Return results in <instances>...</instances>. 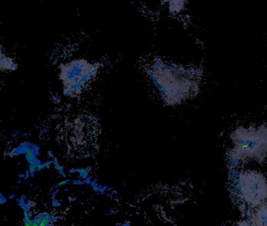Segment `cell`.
<instances>
[{
  "label": "cell",
  "instance_id": "cell-1",
  "mask_svg": "<svg viewBox=\"0 0 267 226\" xmlns=\"http://www.w3.org/2000/svg\"><path fill=\"white\" fill-rule=\"evenodd\" d=\"M160 69L158 83L169 104H178L197 95L201 69L166 64H162Z\"/></svg>",
  "mask_w": 267,
  "mask_h": 226
},
{
  "label": "cell",
  "instance_id": "cell-2",
  "mask_svg": "<svg viewBox=\"0 0 267 226\" xmlns=\"http://www.w3.org/2000/svg\"><path fill=\"white\" fill-rule=\"evenodd\" d=\"M232 157L239 161L262 163L267 158V125L239 126L231 133Z\"/></svg>",
  "mask_w": 267,
  "mask_h": 226
},
{
  "label": "cell",
  "instance_id": "cell-3",
  "mask_svg": "<svg viewBox=\"0 0 267 226\" xmlns=\"http://www.w3.org/2000/svg\"><path fill=\"white\" fill-rule=\"evenodd\" d=\"M239 194L245 204L256 208L267 202V179L264 174L253 170L242 171L237 178Z\"/></svg>",
  "mask_w": 267,
  "mask_h": 226
},
{
  "label": "cell",
  "instance_id": "cell-4",
  "mask_svg": "<svg viewBox=\"0 0 267 226\" xmlns=\"http://www.w3.org/2000/svg\"><path fill=\"white\" fill-rule=\"evenodd\" d=\"M249 223L250 226H267V202L254 208Z\"/></svg>",
  "mask_w": 267,
  "mask_h": 226
},
{
  "label": "cell",
  "instance_id": "cell-5",
  "mask_svg": "<svg viewBox=\"0 0 267 226\" xmlns=\"http://www.w3.org/2000/svg\"><path fill=\"white\" fill-rule=\"evenodd\" d=\"M17 203L21 209L24 210L26 208V203L24 200H22L21 199H17Z\"/></svg>",
  "mask_w": 267,
  "mask_h": 226
},
{
  "label": "cell",
  "instance_id": "cell-6",
  "mask_svg": "<svg viewBox=\"0 0 267 226\" xmlns=\"http://www.w3.org/2000/svg\"><path fill=\"white\" fill-rule=\"evenodd\" d=\"M6 203V198L4 197L2 193H0V204L1 205H3L4 204Z\"/></svg>",
  "mask_w": 267,
  "mask_h": 226
},
{
  "label": "cell",
  "instance_id": "cell-7",
  "mask_svg": "<svg viewBox=\"0 0 267 226\" xmlns=\"http://www.w3.org/2000/svg\"><path fill=\"white\" fill-rule=\"evenodd\" d=\"M52 204H53V206L55 207V208H58V207L61 206V204H60L57 200H56L55 199L53 200V203H52Z\"/></svg>",
  "mask_w": 267,
  "mask_h": 226
},
{
  "label": "cell",
  "instance_id": "cell-8",
  "mask_svg": "<svg viewBox=\"0 0 267 226\" xmlns=\"http://www.w3.org/2000/svg\"><path fill=\"white\" fill-rule=\"evenodd\" d=\"M69 182V180H65V181H63V182H60V183L57 185V187H61V186H65V185H66V184Z\"/></svg>",
  "mask_w": 267,
  "mask_h": 226
},
{
  "label": "cell",
  "instance_id": "cell-9",
  "mask_svg": "<svg viewBox=\"0 0 267 226\" xmlns=\"http://www.w3.org/2000/svg\"><path fill=\"white\" fill-rule=\"evenodd\" d=\"M83 184H85V182H82V181H74L73 182V185H83Z\"/></svg>",
  "mask_w": 267,
  "mask_h": 226
},
{
  "label": "cell",
  "instance_id": "cell-10",
  "mask_svg": "<svg viewBox=\"0 0 267 226\" xmlns=\"http://www.w3.org/2000/svg\"><path fill=\"white\" fill-rule=\"evenodd\" d=\"M20 199L25 201V200H27V197H26L25 195H21V197H20Z\"/></svg>",
  "mask_w": 267,
  "mask_h": 226
},
{
  "label": "cell",
  "instance_id": "cell-11",
  "mask_svg": "<svg viewBox=\"0 0 267 226\" xmlns=\"http://www.w3.org/2000/svg\"><path fill=\"white\" fill-rule=\"evenodd\" d=\"M52 220H53V223H55V222H57V218L53 217L52 218Z\"/></svg>",
  "mask_w": 267,
  "mask_h": 226
},
{
  "label": "cell",
  "instance_id": "cell-12",
  "mask_svg": "<svg viewBox=\"0 0 267 226\" xmlns=\"http://www.w3.org/2000/svg\"><path fill=\"white\" fill-rule=\"evenodd\" d=\"M15 198V195H10V196H9V199H10V200H11V199H14Z\"/></svg>",
  "mask_w": 267,
  "mask_h": 226
},
{
  "label": "cell",
  "instance_id": "cell-13",
  "mask_svg": "<svg viewBox=\"0 0 267 226\" xmlns=\"http://www.w3.org/2000/svg\"><path fill=\"white\" fill-rule=\"evenodd\" d=\"M122 226H129V224H123V225H122Z\"/></svg>",
  "mask_w": 267,
  "mask_h": 226
}]
</instances>
